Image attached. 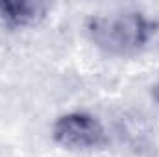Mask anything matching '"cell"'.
<instances>
[{
	"mask_svg": "<svg viewBox=\"0 0 159 157\" xmlns=\"http://www.w3.org/2000/svg\"><path fill=\"white\" fill-rule=\"evenodd\" d=\"M159 32V22L141 9H120L87 17L85 34L89 41L109 56H133L146 48Z\"/></svg>",
	"mask_w": 159,
	"mask_h": 157,
	"instance_id": "obj_1",
	"label": "cell"
},
{
	"mask_svg": "<svg viewBox=\"0 0 159 157\" xmlns=\"http://www.w3.org/2000/svg\"><path fill=\"white\" fill-rule=\"evenodd\" d=\"M52 141L70 152H94L107 146L109 137L102 120L89 111H69L52 122Z\"/></svg>",
	"mask_w": 159,
	"mask_h": 157,
	"instance_id": "obj_2",
	"label": "cell"
},
{
	"mask_svg": "<svg viewBox=\"0 0 159 157\" xmlns=\"http://www.w3.org/2000/svg\"><path fill=\"white\" fill-rule=\"evenodd\" d=\"M46 4L37 0H0V26L9 32L28 30L46 17Z\"/></svg>",
	"mask_w": 159,
	"mask_h": 157,
	"instance_id": "obj_3",
	"label": "cell"
},
{
	"mask_svg": "<svg viewBox=\"0 0 159 157\" xmlns=\"http://www.w3.org/2000/svg\"><path fill=\"white\" fill-rule=\"evenodd\" d=\"M154 94H156V98L159 100V78H157V81H156V85H154Z\"/></svg>",
	"mask_w": 159,
	"mask_h": 157,
	"instance_id": "obj_4",
	"label": "cell"
}]
</instances>
